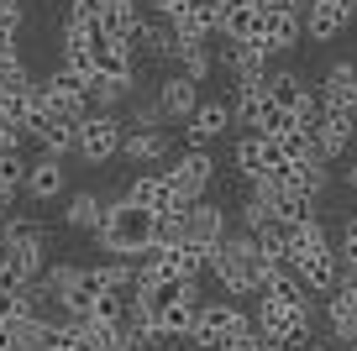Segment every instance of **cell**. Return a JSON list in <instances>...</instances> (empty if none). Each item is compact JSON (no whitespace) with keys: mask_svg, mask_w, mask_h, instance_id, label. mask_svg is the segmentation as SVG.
<instances>
[{"mask_svg":"<svg viewBox=\"0 0 357 351\" xmlns=\"http://www.w3.org/2000/svg\"><path fill=\"white\" fill-rule=\"evenodd\" d=\"M315 95L326 100V105H342V110H357V63L352 58H336L331 68H326L321 89Z\"/></svg>","mask_w":357,"mask_h":351,"instance_id":"cell-26","label":"cell"},{"mask_svg":"<svg viewBox=\"0 0 357 351\" xmlns=\"http://www.w3.org/2000/svg\"><path fill=\"white\" fill-rule=\"evenodd\" d=\"M174 68L184 79H195V84H205V79L215 74V53H211V42H184L178 47V58H174Z\"/></svg>","mask_w":357,"mask_h":351,"instance_id":"cell-33","label":"cell"},{"mask_svg":"<svg viewBox=\"0 0 357 351\" xmlns=\"http://www.w3.org/2000/svg\"><path fill=\"white\" fill-rule=\"evenodd\" d=\"M178 42H211L215 32H221V6L215 0H190V11L174 22Z\"/></svg>","mask_w":357,"mask_h":351,"instance_id":"cell-25","label":"cell"},{"mask_svg":"<svg viewBox=\"0 0 357 351\" xmlns=\"http://www.w3.org/2000/svg\"><path fill=\"white\" fill-rule=\"evenodd\" d=\"M284 153V163H321V153H315V132H305V126H289L284 136H273Z\"/></svg>","mask_w":357,"mask_h":351,"instance_id":"cell-35","label":"cell"},{"mask_svg":"<svg viewBox=\"0 0 357 351\" xmlns=\"http://www.w3.org/2000/svg\"><path fill=\"white\" fill-rule=\"evenodd\" d=\"M257 6H263V11H273V6H294V0H257ZM294 11H300V6H294Z\"/></svg>","mask_w":357,"mask_h":351,"instance_id":"cell-47","label":"cell"},{"mask_svg":"<svg viewBox=\"0 0 357 351\" xmlns=\"http://www.w3.org/2000/svg\"><path fill=\"white\" fill-rule=\"evenodd\" d=\"M63 189H68V168H63V157H53V153L32 157V168H26V199H37V205H53Z\"/></svg>","mask_w":357,"mask_h":351,"instance_id":"cell-20","label":"cell"},{"mask_svg":"<svg viewBox=\"0 0 357 351\" xmlns=\"http://www.w3.org/2000/svg\"><path fill=\"white\" fill-rule=\"evenodd\" d=\"M231 168H236L242 184H252V178H279L289 163H284V153H279L273 136L247 132V136H236V147H231Z\"/></svg>","mask_w":357,"mask_h":351,"instance_id":"cell-8","label":"cell"},{"mask_svg":"<svg viewBox=\"0 0 357 351\" xmlns=\"http://www.w3.org/2000/svg\"><path fill=\"white\" fill-rule=\"evenodd\" d=\"M126 199H132V205H142V210H153V215L190 205V199L178 194V184L168 178V168H158V173H137L132 184H126Z\"/></svg>","mask_w":357,"mask_h":351,"instance_id":"cell-16","label":"cell"},{"mask_svg":"<svg viewBox=\"0 0 357 351\" xmlns=\"http://www.w3.org/2000/svg\"><path fill=\"white\" fill-rule=\"evenodd\" d=\"M184 11H190V0H153V16H158V22H168V26H174Z\"/></svg>","mask_w":357,"mask_h":351,"instance_id":"cell-43","label":"cell"},{"mask_svg":"<svg viewBox=\"0 0 357 351\" xmlns=\"http://www.w3.org/2000/svg\"><path fill=\"white\" fill-rule=\"evenodd\" d=\"M221 351H268V341L257 336V330H247V336H236L231 346H221Z\"/></svg>","mask_w":357,"mask_h":351,"instance_id":"cell-44","label":"cell"},{"mask_svg":"<svg viewBox=\"0 0 357 351\" xmlns=\"http://www.w3.org/2000/svg\"><path fill=\"white\" fill-rule=\"evenodd\" d=\"M95 299H100V278H95V267H79L68 278V288L58 294V309H63V320H89Z\"/></svg>","mask_w":357,"mask_h":351,"instance_id":"cell-24","label":"cell"},{"mask_svg":"<svg viewBox=\"0 0 357 351\" xmlns=\"http://www.w3.org/2000/svg\"><path fill=\"white\" fill-rule=\"evenodd\" d=\"M47 325H53V320H43V315H22V320H11V341H16V351H43V346H47Z\"/></svg>","mask_w":357,"mask_h":351,"instance_id":"cell-37","label":"cell"},{"mask_svg":"<svg viewBox=\"0 0 357 351\" xmlns=\"http://www.w3.org/2000/svg\"><path fill=\"white\" fill-rule=\"evenodd\" d=\"M300 37H305L300 11H294V6H273V11H263V22H257V37H252V42L263 47L268 58H279V53H289V47H300Z\"/></svg>","mask_w":357,"mask_h":351,"instance_id":"cell-10","label":"cell"},{"mask_svg":"<svg viewBox=\"0 0 357 351\" xmlns=\"http://www.w3.org/2000/svg\"><path fill=\"white\" fill-rule=\"evenodd\" d=\"M132 47H137V58H147V63H168L174 68V58H178V32L168 22H158V16H142L137 22V32H132Z\"/></svg>","mask_w":357,"mask_h":351,"instance_id":"cell-18","label":"cell"},{"mask_svg":"<svg viewBox=\"0 0 357 351\" xmlns=\"http://www.w3.org/2000/svg\"><path fill=\"white\" fill-rule=\"evenodd\" d=\"M22 142H26V132L6 116V110H0V153H22Z\"/></svg>","mask_w":357,"mask_h":351,"instance_id":"cell-42","label":"cell"},{"mask_svg":"<svg viewBox=\"0 0 357 351\" xmlns=\"http://www.w3.org/2000/svg\"><path fill=\"white\" fill-rule=\"evenodd\" d=\"M142 22V6L137 0H100V32L105 37H132Z\"/></svg>","mask_w":357,"mask_h":351,"instance_id":"cell-32","label":"cell"},{"mask_svg":"<svg viewBox=\"0 0 357 351\" xmlns=\"http://www.w3.org/2000/svg\"><path fill=\"white\" fill-rule=\"evenodd\" d=\"M126 126H137V132H158V126H168V121H163V110H158L153 95H147V100L132 95V116H126Z\"/></svg>","mask_w":357,"mask_h":351,"instance_id":"cell-39","label":"cell"},{"mask_svg":"<svg viewBox=\"0 0 357 351\" xmlns=\"http://www.w3.org/2000/svg\"><path fill=\"white\" fill-rule=\"evenodd\" d=\"M32 142L43 147V153H53V157H68L74 142H79V121H58V116H47V121L32 132Z\"/></svg>","mask_w":357,"mask_h":351,"instance_id":"cell-31","label":"cell"},{"mask_svg":"<svg viewBox=\"0 0 357 351\" xmlns=\"http://www.w3.org/2000/svg\"><path fill=\"white\" fill-rule=\"evenodd\" d=\"M95 242H100V252H111V257H142V252H153V242H158V215L153 210H142V205H132V199H105V220H100V231H95Z\"/></svg>","mask_w":357,"mask_h":351,"instance_id":"cell-2","label":"cell"},{"mask_svg":"<svg viewBox=\"0 0 357 351\" xmlns=\"http://www.w3.org/2000/svg\"><path fill=\"white\" fill-rule=\"evenodd\" d=\"M357 16V0H305L300 6V22H305V37L310 42H331L352 26Z\"/></svg>","mask_w":357,"mask_h":351,"instance_id":"cell-9","label":"cell"},{"mask_svg":"<svg viewBox=\"0 0 357 351\" xmlns=\"http://www.w3.org/2000/svg\"><path fill=\"white\" fill-rule=\"evenodd\" d=\"M252 330L268 341V346H310L315 341V320L310 304H273V299H252Z\"/></svg>","mask_w":357,"mask_h":351,"instance_id":"cell-5","label":"cell"},{"mask_svg":"<svg viewBox=\"0 0 357 351\" xmlns=\"http://www.w3.org/2000/svg\"><path fill=\"white\" fill-rule=\"evenodd\" d=\"M268 351H300V346H268Z\"/></svg>","mask_w":357,"mask_h":351,"instance_id":"cell-48","label":"cell"},{"mask_svg":"<svg viewBox=\"0 0 357 351\" xmlns=\"http://www.w3.org/2000/svg\"><path fill=\"white\" fill-rule=\"evenodd\" d=\"M273 257L263 252L252 231H226V242L211 247V278L226 288L231 299H257V278Z\"/></svg>","mask_w":357,"mask_h":351,"instance_id":"cell-1","label":"cell"},{"mask_svg":"<svg viewBox=\"0 0 357 351\" xmlns=\"http://www.w3.org/2000/svg\"><path fill=\"white\" fill-rule=\"evenodd\" d=\"M347 184L357 189V147H352V163H347Z\"/></svg>","mask_w":357,"mask_h":351,"instance_id":"cell-46","label":"cell"},{"mask_svg":"<svg viewBox=\"0 0 357 351\" xmlns=\"http://www.w3.org/2000/svg\"><path fill=\"white\" fill-rule=\"evenodd\" d=\"M305 351H342V346H336V341H310Z\"/></svg>","mask_w":357,"mask_h":351,"instance_id":"cell-45","label":"cell"},{"mask_svg":"<svg viewBox=\"0 0 357 351\" xmlns=\"http://www.w3.org/2000/svg\"><path fill=\"white\" fill-rule=\"evenodd\" d=\"M153 100H158V110H163L168 126H174V121L184 126V121L195 116V105H200V84H195V79H184L178 68H168V74L153 84Z\"/></svg>","mask_w":357,"mask_h":351,"instance_id":"cell-11","label":"cell"},{"mask_svg":"<svg viewBox=\"0 0 357 351\" xmlns=\"http://www.w3.org/2000/svg\"><path fill=\"white\" fill-rule=\"evenodd\" d=\"M22 26H26V6L22 0H0V32L22 37Z\"/></svg>","mask_w":357,"mask_h":351,"instance_id":"cell-41","label":"cell"},{"mask_svg":"<svg viewBox=\"0 0 357 351\" xmlns=\"http://www.w3.org/2000/svg\"><path fill=\"white\" fill-rule=\"evenodd\" d=\"M147 304H153V315H158V330H163V341L174 346V341H190V330H195V315H200V283L195 278H168V283H158V288H147Z\"/></svg>","mask_w":357,"mask_h":351,"instance_id":"cell-3","label":"cell"},{"mask_svg":"<svg viewBox=\"0 0 357 351\" xmlns=\"http://www.w3.org/2000/svg\"><path fill=\"white\" fill-rule=\"evenodd\" d=\"M43 351H84L79 320H53V325H47V346Z\"/></svg>","mask_w":357,"mask_h":351,"instance_id":"cell-38","label":"cell"},{"mask_svg":"<svg viewBox=\"0 0 357 351\" xmlns=\"http://www.w3.org/2000/svg\"><path fill=\"white\" fill-rule=\"evenodd\" d=\"M100 220H105V199L95 194V189H74L68 194V210H63V226L68 231H100Z\"/></svg>","mask_w":357,"mask_h":351,"instance_id":"cell-29","label":"cell"},{"mask_svg":"<svg viewBox=\"0 0 357 351\" xmlns=\"http://www.w3.org/2000/svg\"><path fill=\"white\" fill-rule=\"evenodd\" d=\"M121 157L132 168H147V163H168L174 157V136L158 126V132H137V126H126V136H121Z\"/></svg>","mask_w":357,"mask_h":351,"instance_id":"cell-21","label":"cell"},{"mask_svg":"<svg viewBox=\"0 0 357 351\" xmlns=\"http://www.w3.org/2000/svg\"><path fill=\"white\" fill-rule=\"evenodd\" d=\"M289 273L300 278L310 294H331L336 278H342V257H336V247H315V252L289 257Z\"/></svg>","mask_w":357,"mask_h":351,"instance_id":"cell-14","label":"cell"},{"mask_svg":"<svg viewBox=\"0 0 357 351\" xmlns=\"http://www.w3.org/2000/svg\"><path fill=\"white\" fill-rule=\"evenodd\" d=\"M226 231H231V220H226V210L215 205V199H190V205H184V242L221 247Z\"/></svg>","mask_w":357,"mask_h":351,"instance_id":"cell-13","label":"cell"},{"mask_svg":"<svg viewBox=\"0 0 357 351\" xmlns=\"http://www.w3.org/2000/svg\"><path fill=\"white\" fill-rule=\"evenodd\" d=\"M294 6H305V0H294Z\"/></svg>","mask_w":357,"mask_h":351,"instance_id":"cell-50","label":"cell"},{"mask_svg":"<svg viewBox=\"0 0 357 351\" xmlns=\"http://www.w3.org/2000/svg\"><path fill=\"white\" fill-rule=\"evenodd\" d=\"M352 136H357V110L326 105L321 126H315V153H321V163H336V157L352 147Z\"/></svg>","mask_w":357,"mask_h":351,"instance_id":"cell-17","label":"cell"},{"mask_svg":"<svg viewBox=\"0 0 357 351\" xmlns=\"http://www.w3.org/2000/svg\"><path fill=\"white\" fill-rule=\"evenodd\" d=\"M121 136H126V121L116 110H89L84 121H79L74 157H84L89 168H100V163H111V157H121Z\"/></svg>","mask_w":357,"mask_h":351,"instance_id":"cell-7","label":"cell"},{"mask_svg":"<svg viewBox=\"0 0 357 351\" xmlns=\"http://www.w3.org/2000/svg\"><path fill=\"white\" fill-rule=\"evenodd\" d=\"M174 351H195V346H174Z\"/></svg>","mask_w":357,"mask_h":351,"instance_id":"cell-49","label":"cell"},{"mask_svg":"<svg viewBox=\"0 0 357 351\" xmlns=\"http://www.w3.org/2000/svg\"><path fill=\"white\" fill-rule=\"evenodd\" d=\"M168 178L178 184V194H184V199H205V194H211V184H215L211 147H190V153H178L174 168H168Z\"/></svg>","mask_w":357,"mask_h":351,"instance_id":"cell-12","label":"cell"},{"mask_svg":"<svg viewBox=\"0 0 357 351\" xmlns=\"http://www.w3.org/2000/svg\"><path fill=\"white\" fill-rule=\"evenodd\" d=\"M221 68L236 79V84H257V79L273 68V58L263 53L257 42H226V53H221Z\"/></svg>","mask_w":357,"mask_h":351,"instance_id":"cell-22","label":"cell"},{"mask_svg":"<svg viewBox=\"0 0 357 351\" xmlns=\"http://www.w3.org/2000/svg\"><path fill=\"white\" fill-rule=\"evenodd\" d=\"M331 247H336V257H342V263H357V215H347L342 226L331 231Z\"/></svg>","mask_w":357,"mask_h":351,"instance_id":"cell-40","label":"cell"},{"mask_svg":"<svg viewBox=\"0 0 357 351\" xmlns=\"http://www.w3.org/2000/svg\"><path fill=\"white\" fill-rule=\"evenodd\" d=\"M0 263H11L26 283L47 273V226L32 215H11L6 220V242H0Z\"/></svg>","mask_w":357,"mask_h":351,"instance_id":"cell-4","label":"cell"},{"mask_svg":"<svg viewBox=\"0 0 357 351\" xmlns=\"http://www.w3.org/2000/svg\"><path fill=\"white\" fill-rule=\"evenodd\" d=\"M26 157L22 153H0V205H11L16 194H26Z\"/></svg>","mask_w":357,"mask_h":351,"instance_id":"cell-34","label":"cell"},{"mask_svg":"<svg viewBox=\"0 0 357 351\" xmlns=\"http://www.w3.org/2000/svg\"><path fill=\"white\" fill-rule=\"evenodd\" d=\"M263 84H268V100H273V105H284V110H300L305 100L315 95V89L305 84V74H294V68H268Z\"/></svg>","mask_w":357,"mask_h":351,"instance_id":"cell-28","label":"cell"},{"mask_svg":"<svg viewBox=\"0 0 357 351\" xmlns=\"http://www.w3.org/2000/svg\"><path fill=\"white\" fill-rule=\"evenodd\" d=\"M221 6V37L226 42H252L257 22H263V6L257 0H215Z\"/></svg>","mask_w":357,"mask_h":351,"instance_id":"cell-23","label":"cell"},{"mask_svg":"<svg viewBox=\"0 0 357 351\" xmlns=\"http://www.w3.org/2000/svg\"><path fill=\"white\" fill-rule=\"evenodd\" d=\"M326 330H331L336 346L357 341V294H347V288H331V294H326Z\"/></svg>","mask_w":357,"mask_h":351,"instance_id":"cell-27","label":"cell"},{"mask_svg":"<svg viewBox=\"0 0 357 351\" xmlns=\"http://www.w3.org/2000/svg\"><path fill=\"white\" fill-rule=\"evenodd\" d=\"M252 330V315H247L236 299H205L200 315H195V330H190V346L195 351H221L231 346L236 336Z\"/></svg>","mask_w":357,"mask_h":351,"instance_id":"cell-6","label":"cell"},{"mask_svg":"<svg viewBox=\"0 0 357 351\" xmlns=\"http://www.w3.org/2000/svg\"><path fill=\"white\" fill-rule=\"evenodd\" d=\"M79 336H84V351H126L121 325H111V320H79Z\"/></svg>","mask_w":357,"mask_h":351,"instance_id":"cell-36","label":"cell"},{"mask_svg":"<svg viewBox=\"0 0 357 351\" xmlns=\"http://www.w3.org/2000/svg\"><path fill=\"white\" fill-rule=\"evenodd\" d=\"M279 189L294 205H321V194L331 189V163H289L279 173Z\"/></svg>","mask_w":357,"mask_h":351,"instance_id":"cell-15","label":"cell"},{"mask_svg":"<svg viewBox=\"0 0 357 351\" xmlns=\"http://www.w3.org/2000/svg\"><path fill=\"white\" fill-rule=\"evenodd\" d=\"M231 126L236 121H231V105H226V100H200L195 116L184 121V142L190 147H211V142H221Z\"/></svg>","mask_w":357,"mask_h":351,"instance_id":"cell-19","label":"cell"},{"mask_svg":"<svg viewBox=\"0 0 357 351\" xmlns=\"http://www.w3.org/2000/svg\"><path fill=\"white\" fill-rule=\"evenodd\" d=\"M22 6H26V0H22Z\"/></svg>","mask_w":357,"mask_h":351,"instance_id":"cell-51","label":"cell"},{"mask_svg":"<svg viewBox=\"0 0 357 351\" xmlns=\"http://www.w3.org/2000/svg\"><path fill=\"white\" fill-rule=\"evenodd\" d=\"M273 105L268 100V84L257 79V84H236V100H231V121L247 126V132H257V121H263V110Z\"/></svg>","mask_w":357,"mask_h":351,"instance_id":"cell-30","label":"cell"}]
</instances>
